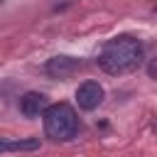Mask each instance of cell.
<instances>
[{
    "label": "cell",
    "instance_id": "obj_5",
    "mask_svg": "<svg viewBox=\"0 0 157 157\" xmlns=\"http://www.w3.org/2000/svg\"><path fill=\"white\" fill-rule=\"evenodd\" d=\"M17 105H20V113H22L25 118H37V115L44 113V108L49 105V101H47V96L39 93V91H27V93L20 98Z\"/></svg>",
    "mask_w": 157,
    "mask_h": 157
},
{
    "label": "cell",
    "instance_id": "obj_4",
    "mask_svg": "<svg viewBox=\"0 0 157 157\" xmlns=\"http://www.w3.org/2000/svg\"><path fill=\"white\" fill-rule=\"evenodd\" d=\"M81 66H83L81 59L59 54V56H52V59L44 64V71H47L49 76H54V78H69V76H74Z\"/></svg>",
    "mask_w": 157,
    "mask_h": 157
},
{
    "label": "cell",
    "instance_id": "obj_3",
    "mask_svg": "<svg viewBox=\"0 0 157 157\" xmlns=\"http://www.w3.org/2000/svg\"><path fill=\"white\" fill-rule=\"evenodd\" d=\"M105 98V91L98 81H83L78 88H76V105L81 110H96Z\"/></svg>",
    "mask_w": 157,
    "mask_h": 157
},
{
    "label": "cell",
    "instance_id": "obj_7",
    "mask_svg": "<svg viewBox=\"0 0 157 157\" xmlns=\"http://www.w3.org/2000/svg\"><path fill=\"white\" fill-rule=\"evenodd\" d=\"M2 2H5V0H0V5H2Z\"/></svg>",
    "mask_w": 157,
    "mask_h": 157
},
{
    "label": "cell",
    "instance_id": "obj_2",
    "mask_svg": "<svg viewBox=\"0 0 157 157\" xmlns=\"http://www.w3.org/2000/svg\"><path fill=\"white\" fill-rule=\"evenodd\" d=\"M42 125H44V135L52 142H71L81 130L78 115L69 103L47 105L42 113Z\"/></svg>",
    "mask_w": 157,
    "mask_h": 157
},
{
    "label": "cell",
    "instance_id": "obj_1",
    "mask_svg": "<svg viewBox=\"0 0 157 157\" xmlns=\"http://www.w3.org/2000/svg\"><path fill=\"white\" fill-rule=\"evenodd\" d=\"M96 61H98L101 71H105L110 76L130 74L145 61V44L135 34H115L101 47Z\"/></svg>",
    "mask_w": 157,
    "mask_h": 157
},
{
    "label": "cell",
    "instance_id": "obj_6",
    "mask_svg": "<svg viewBox=\"0 0 157 157\" xmlns=\"http://www.w3.org/2000/svg\"><path fill=\"white\" fill-rule=\"evenodd\" d=\"M39 137H17V140H2L0 137V155L5 152H34L39 150Z\"/></svg>",
    "mask_w": 157,
    "mask_h": 157
}]
</instances>
